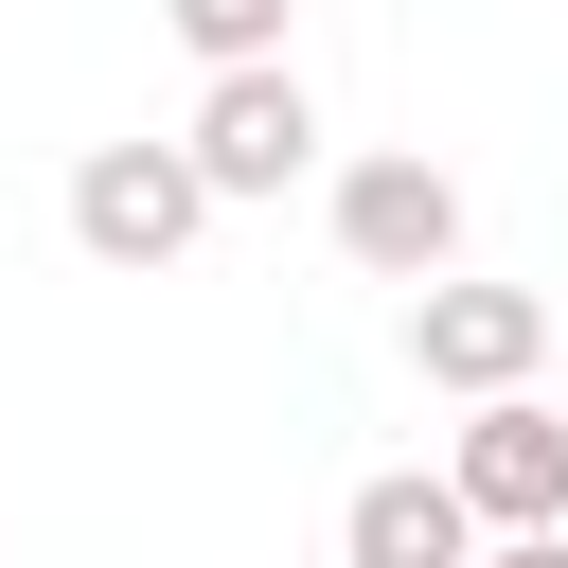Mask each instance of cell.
<instances>
[{"instance_id": "cell-8", "label": "cell", "mask_w": 568, "mask_h": 568, "mask_svg": "<svg viewBox=\"0 0 568 568\" xmlns=\"http://www.w3.org/2000/svg\"><path fill=\"white\" fill-rule=\"evenodd\" d=\"M479 568H568V515H550V532H497Z\"/></svg>"}, {"instance_id": "cell-7", "label": "cell", "mask_w": 568, "mask_h": 568, "mask_svg": "<svg viewBox=\"0 0 568 568\" xmlns=\"http://www.w3.org/2000/svg\"><path fill=\"white\" fill-rule=\"evenodd\" d=\"M160 18H178V53H213V71L284 53V0H160Z\"/></svg>"}, {"instance_id": "cell-9", "label": "cell", "mask_w": 568, "mask_h": 568, "mask_svg": "<svg viewBox=\"0 0 568 568\" xmlns=\"http://www.w3.org/2000/svg\"><path fill=\"white\" fill-rule=\"evenodd\" d=\"M0 568H18V550H0Z\"/></svg>"}, {"instance_id": "cell-5", "label": "cell", "mask_w": 568, "mask_h": 568, "mask_svg": "<svg viewBox=\"0 0 568 568\" xmlns=\"http://www.w3.org/2000/svg\"><path fill=\"white\" fill-rule=\"evenodd\" d=\"M337 248L373 284H444L462 266V178L444 160H337Z\"/></svg>"}, {"instance_id": "cell-1", "label": "cell", "mask_w": 568, "mask_h": 568, "mask_svg": "<svg viewBox=\"0 0 568 568\" xmlns=\"http://www.w3.org/2000/svg\"><path fill=\"white\" fill-rule=\"evenodd\" d=\"M195 231H213L195 142H89V160H71V248H89V266H178Z\"/></svg>"}, {"instance_id": "cell-2", "label": "cell", "mask_w": 568, "mask_h": 568, "mask_svg": "<svg viewBox=\"0 0 568 568\" xmlns=\"http://www.w3.org/2000/svg\"><path fill=\"white\" fill-rule=\"evenodd\" d=\"M178 142H195L213 213H231V195H284V178L320 160V89H302L284 53H248V71H213V89H195V124H178Z\"/></svg>"}, {"instance_id": "cell-4", "label": "cell", "mask_w": 568, "mask_h": 568, "mask_svg": "<svg viewBox=\"0 0 568 568\" xmlns=\"http://www.w3.org/2000/svg\"><path fill=\"white\" fill-rule=\"evenodd\" d=\"M444 479H462V515H479V532H550V515H568V408L479 390V408H462V444H444Z\"/></svg>"}, {"instance_id": "cell-6", "label": "cell", "mask_w": 568, "mask_h": 568, "mask_svg": "<svg viewBox=\"0 0 568 568\" xmlns=\"http://www.w3.org/2000/svg\"><path fill=\"white\" fill-rule=\"evenodd\" d=\"M337 550H355V568H479V515H462L444 462H390V479H355Z\"/></svg>"}, {"instance_id": "cell-3", "label": "cell", "mask_w": 568, "mask_h": 568, "mask_svg": "<svg viewBox=\"0 0 568 568\" xmlns=\"http://www.w3.org/2000/svg\"><path fill=\"white\" fill-rule=\"evenodd\" d=\"M532 355H550V302H532V284H462V266L408 284V373H426V390L479 408V390H532Z\"/></svg>"}]
</instances>
